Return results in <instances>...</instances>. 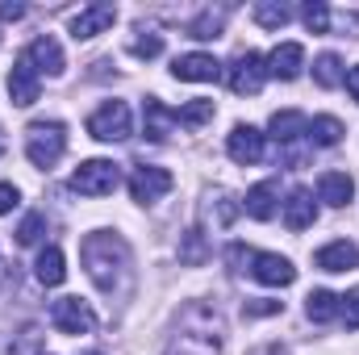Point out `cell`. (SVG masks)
Segmentation results:
<instances>
[{"instance_id":"cell-14","label":"cell","mask_w":359,"mask_h":355,"mask_svg":"<svg viewBox=\"0 0 359 355\" xmlns=\"http://www.w3.org/2000/svg\"><path fill=\"white\" fill-rule=\"evenodd\" d=\"M8 96H13V105L17 109H29L34 100H38V72H34V63L21 55L17 63H13V72H8Z\"/></svg>"},{"instance_id":"cell-19","label":"cell","mask_w":359,"mask_h":355,"mask_svg":"<svg viewBox=\"0 0 359 355\" xmlns=\"http://www.w3.org/2000/svg\"><path fill=\"white\" fill-rule=\"evenodd\" d=\"M318 196H322L326 205L343 209V205H351V196H355V180L347 176V172H326V176L318 180Z\"/></svg>"},{"instance_id":"cell-35","label":"cell","mask_w":359,"mask_h":355,"mask_svg":"<svg viewBox=\"0 0 359 355\" xmlns=\"http://www.w3.org/2000/svg\"><path fill=\"white\" fill-rule=\"evenodd\" d=\"M280 309H284V301H247L243 305L247 318H264V314H280Z\"/></svg>"},{"instance_id":"cell-5","label":"cell","mask_w":359,"mask_h":355,"mask_svg":"<svg viewBox=\"0 0 359 355\" xmlns=\"http://www.w3.org/2000/svg\"><path fill=\"white\" fill-rule=\"evenodd\" d=\"M264 80H268V63L255 51H238L230 59V67H226V84L238 96H255V92L264 88Z\"/></svg>"},{"instance_id":"cell-29","label":"cell","mask_w":359,"mask_h":355,"mask_svg":"<svg viewBox=\"0 0 359 355\" xmlns=\"http://www.w3.org/2000/svg\"><path fill=\"white\" fill-rule=\"evenodd\" d=\"M213 100H188L184 109L176 113V121L180 126H188V130H196V126H205V121H213Z\"/></svg>"},{"instance_id":"cell-28","label":"cell","mask_w":359,"mask_h":355,"mask_svg":"<svg viewBox=\"0 0 359 355\" xmlns=\"http://www.w3.org/2000/svg\"><path fill=\"white\" fill-rule=\"evenodd\" d=\"M313 80L322 84V88H339L343 84V59L339 55H318V63H313Z\"/></svg>"},{"instance_id":"cell-25","label":"cell","mask_w":359,"mask_h":355,"mask_svg":"<svg viewBox=\"0 0 359 355\" xmlns=\"http://www.w3.org/2000/svg\"><path fill=\"white\" fill-rule=\"evenodd\" d=\"M222 25H226V8H205V13L188 25V38L213 42V38H222Z\"/></svg>"},{"instance_id":"cell-15","label":"cell","mask_w":359,"mask_h":355,"mask_svg":"<svg viewBox=\"0 0 359 355\" xmlns=\"http://www.w3.org/2000/svg\"><path fill=\"white\" fill-rule=\"evenodd\" d=\"M264 63H268V76H276V80H297L301 67H305V46L301 42H280Z\"/></svg>"},{"instance_id":"cell-40","label":"cell","mask_w":359,"mask_h":355,"mask_svg":"<svg viewBox=\"0 0 359 355\" xmlns=\"http://www.w3.org/2000/svg\"><path fill=\"white\" fill-rule=\"evenodd\" d=\"M0 155H4V134H0Z\"/></svg>"},{"instance_id":"cell-38","label":"cell","mask_w":359,"mask_h":355,"mask_svg":"<svg viewBox=\"0 0 359 355\" xmlns=\"http://www.w3.org/2000/svg\"><path fill=\"white\" fill-rule=\"evenodd\" d=\"M343 80H347V92H351V96L359 100V67H351V72H347Z\"/></svg>"},{"instance_id":"cell-7","label":"cell","mask_w":359,"mask_h":355,"mask_svg":"<svg viewBox=\"0 0 359 355\" xmlns=\"http://www.w3.org/2000/svg\"><path fill=\"white\" fill-rule=\"evenodd\" d=\"M50 322L63 335H88L92 326H96V314L88 309V301H80V297H59L50 305Z\"/></svg>"},{"instance_id":"cell-23","label":"cell","mask_w":359,"mask_h":355,"mask_svg":"<svg viewBox=\"0 0 359 355\" xmlns=\"http://www.w3.org/2000/svg\"><path fill=\"white\" fill-rule=\"evenodd\" d=\"M238 213H243V201H234L230 192H209V201H205V222H213V226H230Z\"/></svg>"},{"instance_id":"cell-24","label":"cell","mask_w":359,"mask_h":355,"mask_svg":"<svg viewBox=\"0 0 359 355\" xmlns=\"http://www.w3.org/2000/svg\"><path fill=\"white\" fill-rule=\"evenodd\" d=\"M209 243H205V230H184V239H180V264L184 267H201L209 264Z\"/></svg>"},{"instance_id":"cell-2","label":"cell","mask_w":359,"mask_h":355,"mask_svg":"<svg viewBox=\"0 0 359 355\" xmlns=\"http://www.w3.org/2000/svg\"><path fill=\"white\" fill-rule=\"evenodd\" d=\"M222 330H226L222 314L201 305V301H192L180 314V330L163 355H222Z\"/></svg>"},{"instance_id":"cell-4","label":"cell","mask_w":359,"mask_h":355,"mask_svg":"<svg viewBox=\"0 0 359 355\" xmlns=\"http://www.w3.org/2000/svg\"><path fill=\"white\" fill-rule=\"evenodd\" d=\"M117 184H121V168L113 159H88L72 172V188L80 196H109Z\"/></svg>"},{"instance_id":"cell-17","label":"cell","mask_w":359,"mask_h":355,"mask_svg":"<svg viewBox=\"0 0 359 355\" xmlns=\"http://www.w3.org/2000/svg\"><path fill=\"white\" fill-rule=\"evenodd\" d=\"M172 126H176V113L159 96H147V105H142V130H147V138L151 142H163L172 134Z\"/></svg>"},{"instance_id":"cell-39","label":"cell","mask_w":359,"mask_h":355,"mask_svg":"<svg viewBox=\"0 0 359 355\" xmlns=\"http://www.w3.org/2000/svg\"><path fill=\"white\" fill-rule=\"evenodd\" d=\"M251 355H288V351H284L280 343H264V347H255Z\"/></svg>"},{"instance_id":"cell-8","label":"cell","mask_w":359,"mask_h":355,"mask_svg":"<svg viewBox=\"0 0 359 355\" xmlns=\"http://www.w3.org/2000/svg\"><path fill=\"white\" fill-rule=\"evenodd\" d=\"M172 172L168 168H134V176H130V196L138 201V205H155L159 196H168L172 192Z\"/></svg>"},{"instance_id":"cell-1","label":"cell","mask_w":359,"mask_h":355,"mask_svg":"<svg viewBox=\"0 0 359 355\" xmlns=\"http://www.w3.org/2000/svg\"><path fill=\"white\" fill-rule=\"evenodd\" d=\"M80 260L84 272L92 276V284L104 293V297H126L130 293V276H134V260H130V247L121 234H109V230H96L80 243Z\"/></svg>"},{"instance_id":"cell-36","label":"cell","mask_w":359,"mask_h":355,"mask_svg":"<svg viewBox=\"0 0 359 355\" xmlns=\"http://www.w3.org/2000/svg\"><path fill=\"white\" fill-rule=\"evenodd\" d=\"M17 201H21V192H17L13 184H0V213H13Z\"/></svg>"},{"instance_id":"cell-6","label":"cell","mask_w":359,"mask_h":355,"mask_svg":"<svg viewBox=\"0 0 359 355\" xmlns=\"http://www.w3.org/2000/svg\"><path fill=\"white\" fill-rule=\"evenodd\" d=\"M88 134L96 142H126L130 138V105L126 100H104L88 117Z\"/></svg>"},{"instance_id":"cell-34","label":"cell","mask_w":359,"mask_h":355,"mask_svg":"<svg viewBox=\"0 0 359 355\" xmlns=\"http://www.w3.org/2000/svg\"><path fill=\"white\" fill-rule=\"evenodd\" d=\"M339 314H343L347 330H359V288H351L347 297H339Z\"/></svg>"},{"instance_id":"cell-11","label":"cell","mask_w":359,"mask_h":355,"mask_svg":"<svg viewBox=\"0 0 359 355\" xmlns=\"http://www.w3.org/2000/svg\"><path fill=\"white\" fill-rule=\"evenodd\" d=\"M226 151H230V159H234V163L255 168V163L264 159V134H259L255 126H234V130H230V138H226Z\"/></svg>"},{"instance_id":"cell-33","label":"cell","mask_w":359,"mask_h":355,"mask_svg":"<svg viewBox=\"0 0 359 355\" xmlns=\"http://www.w3.org/2000/svg\"><path fill=\"white\" fill-rule=\"evenodd\" d=\"M42 230H46V217H42V213H25V222L17 226V243H21V247H34V243L42 239Z\"/></svg>"},{"instance_id":"cell-31","label":"cell","mask_w":359,"mask_h":355,"mask_svg":"<svg viewBox=\"0 0 359 355\" xmlns=\"http://www.w3.org/2000/svg\"><path fill=\"white\" fill-rule=\"evenodd\" d=\"M288 17H292L288 4H255V21H259L264 29H280V25H288Z\"/></svg>"},{"instance_id":"cell-18","label":"cell","mask_w":359,"mask_h":355,"mask_svg":"<svg viewBox=\"0 0 359 355\" xmlns=\"http://www.w3.org/2000/svg\"><path fill=\"white\" fill-rule=\"evenodd\" d=\"M313 264L322 267V272H351V267H359V247L355 243H347V239L326 243V247L313 255Z\"/></svg>"},{"instance_id":"cell-22","label":"cell","mask_w":359,"mask_h":355,"mask_svg":"<svg viewBox=\"0 0 359 355\" xmlns=\"http://www.w3.org/2000/svg\"><path fill=\"white\" fill-rule=\"evenodd\" d=\"M34 276H38V284H46V288L63 284V280H67L63 251H59V247H42V255H38V264H34Z\"/></svg>"},{"instance_id":"cell-12","label":"cell","mask_w":359,"mask_h":355,"mask_svg":"<svg viewBox=\"0 0 359 355\" xmlns=\"http://www.w3.org/2000/svg\"><path fill=\"white\" fill-rule=\"evenodd\" d=\"M172 76L184 80V84H205V80H217L222 76V63L205 51H192V55H180L172 63Z\"/></svg>"},{"instance_id":"cell-3","label":"cell","mask_w":359,"mask_h":355,"mask_svg":"<svg viewBox=\"0 0 359 355\" xmlns=\"http://www.w3.org/2000/svg\"><path fill=\"white\" fill-rule=\"evenodd\" d=\"M63 151H67V130H63V121H29V130H25V155H29L34 168L50 172V168L63 159Z\"/></svg>"},{"instance_id":"cell-20","label":"cell","mask_w":359,"mask_h":355,"mask_svg":"<svg viewBox=\"0 0 359 355\" xmlns=\"http://www.w3.org/2000/svg\"><path fill=\"white\" fill-rule=\"evenodd\" d=\"M309 134V117L305 113H297V109H284V113H271V138L276 142H297V138H305Z\"/></svg>"},{"instance_id":"cell-30","label":"cell","mask_w":359,"mask_h":355,"mask_svg":"<svg viewBox=\"0 0 359 355\" xmlns=\"http://www.w3.org/2000/svg\"><path fill=\"white\" fill-rule=\"evenodd\" d=\"M130 55H134V59H155V55H163V34L138 29V38L130 42Z\"/></svg>"},{"instance_id":"cell-27","label":"cell","mask_w":359,"mask_h":355,"mask_svg":"<svg viewBox=\"0 0 359 355\" xmlns=\"http://www.w3.org/2000/svg\"><path fill=\"white\" fill-rule=\"evenodd\" d=\"M309 142H313V147H334V142H343V121H339V117H313V121H309Z\"/></svg>"},{"instance_id":"cell-13","label":"cell","mask_w":359,"mask_h":355,"mask_svg":"<svg viewBox=\"0 0 359 355\" xmlns=\"http://www.w3.org/2000/svg\"><path fill=\"white\" fill-rule=\"evenodd\" d=\"M117 21V8L113 4H88V8H80L76 17H72V38L80 42V38H96V34H104L109 25Z\"/></svg>"},{"instance_id":"cell-21","label":"cell","mask_w":359,"mask_h":355,"mask_svg":"<svg viewBox=\"0 0 359 355\" xmlns=\"http://www.w3.org/2000/svg\"><path fill=\"white\" fill-rule=\"evenodd\" d=\"M243 209H247L255 222H271V217H276V184H271V180L255 184V188L243 196Z\"/></svg>"},{"instance_id":"cell-10","label":"cell","mask_w":359,"mask_h":355,"mask_svg":"<svg viewBox=\"0 0 359 355\" xmlns=\"http://www.w3.org/2000/svg\"><path fill=\"white\" fill-rule=\"evenodd\" d=\"M21 55L34 63V72H38V76H63V67H67V59H63V46H59L50 34L34 38V42H29Z\"/></svg>"},{"instance_id":"cell-41","label":"cell","mask_w":359,"mask_h":355,"mask_svg":"<svg viewBox=\"0 0 359 355\" xmlns=\"http://www.w3.org/2000/svg\"><path fill=\"white\" fill-rule=\"evenodd\" d=\"M88 355H100V351H88Z\"/></svg>"},{"instance_id":"cell-9","label":"cell","mask_w":359,"mask_h":355,"mask_svg":"<svg viewBox=\"0 0 359 355\" xmlns=\"http://www.w3.org/2000/svg\"><path fill=\"white\" fill-rule=\"evenodd\" d=\"M251 276H255L259 284L284 288V284L297 280V267L288 264L284 255H276V251H251Z\"/></svg>"},{"instance_id":"cell-16","label":"cell","mask_w":359,"mask_h":355,"mask_svg":"<svg viewBox=\"0 0 359 355\" xmlns=\"http://www.w3.org/2000/svg\"><path fill=\"white\" fill-rule=\"evenodd\" d=\"M313 222H318L313 192H309V188H292L288 201H284V226H288V230H309Z\"/></svg>"},{"instance_id":"cell-26","label":"cell","mask_w":359,"mask_h":355,"mask_svg":"<svg viewBox=\"0 0 359 355\" xmlns=\"http://www.w3.org/2000/svg\"><path fill=\"white\" fill-rule=\"evenodd\" d=\"M305 314H309V322H330V318L339 314V297L326 293V288H313V293L305 297Z\"/></svg>"},{"instance_id":"cell-32","label":"cell","mask_w":359,"mask_h":355,"mask_svg":"<svg viewBox=\"0 0 359 355\" xmlns=\"http://www.w3.org/2000/svg\"><path fill=\"white\" fill-rule=\"evenodd\" d=\"M301 17H305L309 34H326V29H330V8H326L322 0H309V4L301 8Z\"/></svg>"},{"instance_id":"cell-37","label":"cell","mask_w":359,"mask_h":355,"mask_svg":"<svg viewBox=\"0 0 359 355\" xmlns=\"http://www.w3.org/2000/svg\"><path fill=\"white\" fill-rule=\"evenodd\" d=\"M25 17V4L17 0H0V21H21Z\"/></svg>"}]
</instances>
